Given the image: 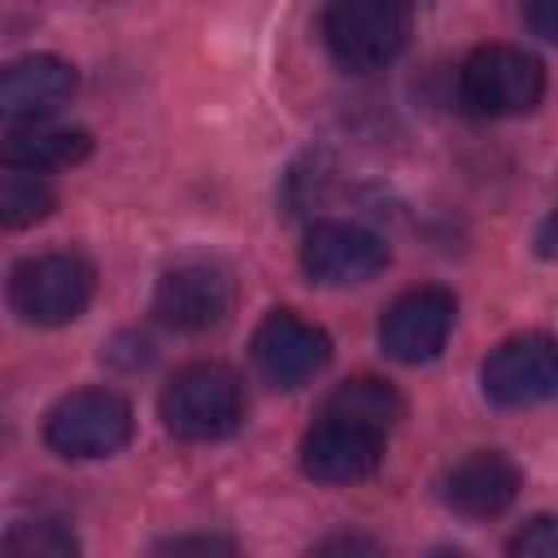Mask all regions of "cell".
Returning a JSON list of instances; mask_svg holds the SVG:
<instances>
[{
    "label": "cell",
    "mask_w": 558,
    "mask_h": 558,
    "mask_svg": "<svg viewBox=\"0 0 558 558\" xmlns=\"http://www.w3.org/2000/svg\"><path fill=\"white\" fill-rule=\"evenodd\" d=\"M244 384L231 366L222 362H196L183 366L166 388H161V423L170 436L209 445L227 440L244 423Z\"/></svg>",
    "instance_id": "obj_1"
},
{
    "label": "cell",
    "mask_w": 558,
    "mask_h": 558,
    "mask_svg": "<svg viewBox=\"0 0 558 558\" xmlns=\"http://www.w3.org/2000/svg\"><path fill=\"white\" fill-rule=\"evenodd\" d=\"M410 39V0H331L323 13V44L349 74L384 70Z\"/></svg>",
    "instance_id": "obj_2"
},
{
    "label": "cell",
    "mask_w": 558,
    "mask_h": 558,
    "mask_svg": "<svg viewBox=\"0 0 558 558\" xmlns=\"http://www.w3.org/2000/svg\"><path fill=\"white\" fill-rule=\"evenodd\" d=\"M96 266L83 253H39L13 266L9 275V305L22 323L61 327L92 305Z\"/></svg>",
    "instance_id": "obj_3"
},
{
    "label": "cell",
    "mask_w": 558,
    "mask_h": 558,
    "mask_svg": "<svg viewBox=\"0 0 558 558\" xmlns=\"http://www.w3.org/2000/svg\"><path fill=\"white\" fill-rule=\"evenodd\" d=\"M462 100L480 118H519L532 113L545 96V65L510 44H484L462 61L458 74Z\"/></svg>",
    "instance_id": "obj_4"
},
{
    "label": "cell",
    "mask_w": 558,
    "mask_h": 558,
    "mask_svg": "<svg viewBox=\"0 0 558 558\" xmlns=\"http://www.w3.org/2000/svg\"><path fill=\"white\" fill-rule=\"evenodd\" d=\"M135 432V414L126 397L109 388H78L61 397L48 418H44V440L52 453L87 462V458H109L118 453Z\"/></svg>",
    "instance_id": "obj_5"
},
{
    "label": "cell",
    "mask_w": 558,
    "mask_h": 558,
    "mask_svg": "<svg viewBox=\"0 0 558 558\" xmlns=\"http://www.w3.org/2000/svg\"><path fill=\"white\" fill-rule=\"evenodd\" d=\"M480 388L493 405L501 410H527L554 397L558 388V353L545 331H523L501 340L484 366H480Z\"/></svg>",
    "instance_id": "obj_6"
},
{
    "label": "cell",
    "mask_w": 558,
    "mask_h": 558,
    "mask_svg": "<svg viewBox=\"0 0 558 558\" xmlns=\"http://www.w3.org/2000/svg\"><path fill=\"white\" fill-rule=\"evenodd\" d=\"M453 318H458V301L449 288H436V283L410 288L384 310L379 344L392 362H405V366L432 362V357H440V349L453 331Z\"/></svg>",
    "instance_id": "obj_7"
},
{
    "label": "cell",
    "mask_w": 558,
    "mask_h": 558,
    "mask_svg": "<svg viewBox=\"0 0 558 558\" xmlns=\"http://www.w3.org/2000/svg\"><path fill=\"white\" fill-rule=\"evenodd\" d=\"M253 362L266 384L301 388L331 362V336L296 310H270L253 331Z\"/></svg>",
    "instance_id": "obj_8"
},
{
    "label": "cell",
    "mask_w": 558,
    "mask_h": 558,
    "mask_svg": "<svg viewBox=\"0 0 558 558\" xmlns=\"http://www.w3.org/2000/svg\"><path fill=\"white\" fill-rule=\"evenodd\" d=\"M231 275L218 262H179L153 288V314L174 331H209L231 314Z\"/></svg>",
    "instance_id": "obj_9"
},
{
    "label": "cell",
    "mask_w": 558,
    "mask_h": 558,
    "mask_svg": "<svg viewBox=\"0 0 558 558\" xmlns=\"http://www.w3.org/2000/svg\"><path fill=\"white\" fill-rule=\"evenodd\" d=\"M388 266V244L357 222H318L305 231L301 270L323 288H353Z\"/></svg>",
    "instance_id": "obj_10"
},
{
    "label": "cell",
    "mask_w": 558,
    "mask_h": 558,
    "mask_svg": "<svg viewBox=\"0 0 558 558\" xmlns=\"http://www.w3.org/2000/svg\"><path fill=\"white\" fill-rule=\"evenodd\" d=\"M384 462V432L340 414H318L301 440V471L318 484H357Z\"/></svg>",
    "instance_id": "obj_11"
},
{
    "label": "cell",
    "mask_w": 558,
    "mask_h": 558,
    "mask_svg": "<svg viewBox=\"0 0 558 558\" xmlns=\"http://www.w3.org/2000/svg\"><path fill=\"white\" fill-rule=\"evenodd\" d=\"M519 488L523 471L497 449H475L440 475V501L462 519H497L514 506Z\"/></svg>",
    "instance_id": "obj_12"
},
{
    "label": "cell",
    "mask_w": 558,
    "mask_h": 558,
    "mask_svg": "<svg viewBox=\"0 0 558 558\" xmlns=\"http://www.w3.org/2000/svg\"><path fill=\"white\" fill-rule=\"evenodd\" d=\"M78 87L70 61L52 52H26L0 65V118L4 122H39L57 113Z\"/></svg>",
    "instance_id": "obj_13"
},
{
    "label": "cell",
    "mask_w": 558,
    "mask_h": 558,
    "mask_svg": "<svg viewBox=\"0 0 558 558\" xmlns=\"http://www.w3.org/2000/svg\"><path fill=\"white\" fill-rule=\"evenodd\" d=\"M87 153H92V135L83 126H57L48 118L13 122L9 131H0V166L48 174V170L78 166Z\"/></svg>",
    "instance_id": "obj_14"
},
{
    "label": "cell",
    "mask_w": 558,
    "mask_h": 558,
    "mask_svg": "<svg viewBox=\"0 0 558 558\" xmlns=\"http://www.w3.org/2000/svg\"><path fill=\"white\" fill-rule=\"evenodd\" d=\"M323 414H340V418H353V423L375 427V432L388 436V427L401 418V397H397L392 384L371 379V375H357V379H344L323 401Z\"/></svg>",
    "instance_id": "obj_15"
},
{
    "label": "cell",
    "mask_w": 558,
    "mask_h": 558,
    "mask_svg": "<svg viewBox=\"0 0 558 558\" xmlns=\"http://www.w3.org/2000/svg\"><path fill=\"white\" fill-rule=\"evenodd\" d=\"M57 209V187L17 166H0V231H26Z\"/></svg>",
    "instance_id": "obj_16"
},
{
    "label": "cell",
    "mask_w": 558,
    "mask_h": 558,
    "mask_svg": "<svg viewBox=\"0 0 558 558\" xmlns=\"http://www.w3.org/2000/svg\"><path fill=\"white\" fill-rule=\"evenodd\" d=\"M0 549L17 558H65L78 554V536L61 519H17L0 536Z\"/></svg>",
    "instance_id": "obj_17"
},
{
    "label": "cell",
    "mask_w": 558,
    "mask_h": 558,
    "mask_svg": "<svg viewBox=\"0 0 558 558\" xmlns=\"http://www.w3.org/2000/svg\"><path fill=\"white\" fill-rule=\"evenodd\" d=\"M510 554H523V558H554L558 554V532H554V519L549 514H536L527 519V527L510 541Z\"/></svg>",
    "instance_id": "obj_18"
},
{
    "label": "cell",
    "mask_w": 558,
    "mask_h": 558,
    "mask_svg": "<svg viewBox=\"0 0 558 558\" xmlns=\"http://www.w3.org/2000/svg\"><path fill=\"white\" fill-rule=\"evenodd\" d=\"M527 26L541 39H558V0H527Z\"/></svg>",
    "instance_id": "obj_19"
},
{
    "label": "cell",
    "mask_w": 558,
    "mask_h": 558,
    "mask_svg": "<svg viewBox=\"0 0 558 558\" xmlns=\"http://www.w3.org/2000/svg\"><path fill=\"white\" fill-rule=\"evenodd\" d=\"M161 549H170V554H187V549H201V554H214V549L235 554V541H227V536H174Z\"/></svg>",
    "instance_id": "obj_20"
},
{
    "label": "cell",
    "mask_w": 558,
    "mask_h": 558,
    "mask_svg": "<svg viewBox=\"0 0 558 558\" xmlns=\"http://www.w3.org/2000/svg\"><path fill=\"white\" fill-rule=\"evenodd\" d=\"M344 549H375V541H357V536H336V541H323L318 554H344Z\"/></svg>",
    "instance_id": "obj_21"
}]
</instances>
